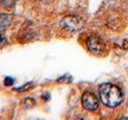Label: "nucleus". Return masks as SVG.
Here are the masks:
<instances>
[{
	"label": "nucleus",
	"instance_id": "obj_5",
	"mask_svg": "<svg viewBox=\"0 0 128 120\" xmlns=\"http://www.w3.org/2000/svg\"><path fill=\"white\" fill-rule=\"evenodd\" d=\"M0 3L4 8L10 9L14 5V0H0Z\"/></svg>",
	"mask_w": 128,
	"mask_h": 120
},
{
	"label": "nucleus",
	"instance_id": "obj_1",
	"mask_svg": "<svg viewBox=\"0 0 128 120\" xmlns=\"http://www.w3.org/2000/svg\"><path fill=\"white\" fill-rule=\"evenodd\" d=\"M99 98L107 107H118L123 101V94L118 87L113 84L105 83L99 86Z\"/></svg>",
	"mask_w": 128,
	"mask_h": 120
},
{
	"label": "nucleus",
	"instance_id": "obj_2",
	"mask_svg": "<svg viewBox=\"0 0 128 120\" xmlns=\"http://www.w3.org/2000/svg\"><path fill=\"white\" fill-rule=\"evenodd\" d=\"M87 47L90 52L96 56H101L106 50L105 43L101 38L97 36H90L87 39Z\"/></svg>",
	"mask_w": 128,
	"mask_h": 120
},
{
	"label": "nucleus",
	"instance_id": "obj_6",
	"mask_svg": "<svg viewBox=\"0 0 128 120\" xmlns=\"http://www.w3.org/2000/svg\"><path fill=\"white\" fill-rule=\"evenodd\" d=\"M14 83V80L13 78H11V77H7L6 79H5V85L6 86H12Z\"/></svg>",
	"mask_w": 128,
	"mask_h": 120
},
{
	"label": "nucleus",
	"instance_id": "obj_3",
	"mask_svg": "<svg viewBox=\"0 0 128 120\" xmlns=\"http://www.w3.org/2000/svg\"><path fill=\"white\" fill-rule=\"evenodd\" d=\"M82 106L88 111H96L99 107V100L92 92H85L82 95Z\"/></svg>",
	"mask_w": 128,
	"mask_h": 120
},
{
	"label": "nucleus",
	"instance_id": "obj_4",
	"mask_svg": "<svg viewBox=\"0 0 128 120\" xmlns=\"http://www.w3.org/2000/svg\"><path fill=\"white\" fill-rule=\"evenodd\" d=\"M62 25L70 31H76L82 28V21L75 16H68L62 20Z\"/></svg>",
	"mask_w": 128,
	"mask_h": 120
}]
</instances>
